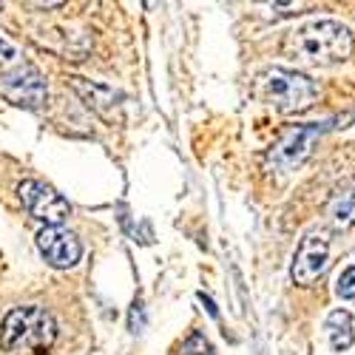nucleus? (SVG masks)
I'll return each mask as SVG.
<instances>
[{
    "mask_svg": "<svg viewBox=\"0 0 355 355\" xmlns=\"http://www.w3.org/2000/svg\"><path fill=\"white\" fill-rule=\"evenodd\" d=\"M282 51L299 66H333L349 57L352 35L338 20H313L290 32L282 43Z\"/></svg>",
    "mask_w": 355,
    "mask_h": 355,
    "instance_id": "1",
    "label": "nucleus"
},
{
    "mask_svg": "<svg viewBox=\"0 0 355 355\" xmlns=\"http://www.w3.org/2000/svg\"><path fill=\"white\" fill-rule=\"evenodd\" d=\"M253 94L282 114H302L315 103L318 85H315V80H310L302 71L273 66L256 77Z\"/></svg>",
    "mask_w": 355,
    "mask_h": 355,
    "instance_id": "2",
    "label": "nucleus"
},
{
    "mask_svg": "<svg viewBox=\"0 0 355 355\" xmlns=\"http://www.w3.org/2000/svg\"><path fill=\"white\" fill-rule=\"evenodd\" d=\"M57 338V324L43 307H15L0 327V344L15 355H40Z\"/></svg>",
    "mask_w": 355,
    "mask_h": 355,
    "instance_id": "3",
    "label": "nucleus"
},
{
    "mask_svg": "<svg viewBox=\"0 0 355 355\" xmlns=\"http://www.w3.org/2000/svg\"><path fill=\"white\" fill-rule=\"evenodd\" d=\"M321 125L318 123H307V125H293L287 128L276 142L273 148L264 157V168L270 173H290L299 168L310 154H313V145L315 139L321 137Z\"/></svg>",
    "mask_w": 355,
    "mask_h": 355,
    "instance_id": "4",
    "label": "nucleus"
},
{
    "mask_svg": "<svg viewBox=\"0 0 355 355\" xmlns=\"http://www.w3.org/2000/svg\"><path fill=\"white\" fill-rule=\"evenodd\" d=\"M0 94H3L12 105L35 111V108L46 105L49 88H46V77L35 66H15L0 77Z\"/></svg>",
    "mask_w": 355,
    "mask_h": 355,
    "instance_id": "5",
    "label": "nucleus"
},
{
    "mask_svg": "<svg viewBox=\"0 0 355 355\" xmlns=\"http://www.w3.org/2000/svg\"><path fill=\"white\" fill-rule=\"evenodd\" d=\"M330 264V239L324 230H310L304 233V239L295 248V256H293V268H290V276L295 284L302 287H310Z\"/></svg>",
    "mask_w": 355,
    "mask_h": 355,
    "instance_id": "6",
    "label": "nucleus"
},
{
    "mask_svg": "<svg viewBox=\"0 0 355 355\" xmlns=\"http://www.w3.org/2000/svg\"><path fill=\"white\" fill-rule=\"evenodd\" d=\"M17 193H20L23 208L32 214L37 222H46V227H60V225L69 219V214H71L69 202H66L60 193H57L54 188L43 185V182H37V180L20 182Z\"/></svg>",
    "mask_w": 355,
    "mask_h": 355,
    "instance_id": "7",
    "label": "nucleus"
},
{
    "mask_svg": "<svg viewBox=\"0 0 355 355\" xmlns=\"http://www.w3.org/2000/svg\"><path fill=\"white\" fill-rule=\"evenodd\" d=\"M37 248L46 256V261L57 270L74 268L83 256V245L74 233L63 230V227H43L37 233Z\"/></svg>",
    "mask_w": 355,
    "mask_h": 355,
    "instance_id": "8",
    "label": "nucleus"
},
{
    "mask_svg": "<svg viewBox=\"0 0 355 355\" xmlns=\"http://www.w3.org/2000/svg\"><path fill=\"white\" fill-rule=\"evenodd\" d=\"M69 85L83 97V103L92 108L94 114H100L105 123H120L123 120V97L114 92V88L85 80V77H69Z\"/></svg>",
    "mask_w": 355,
    "mask_h": 355,
    "instance_id": "9",
    "label": "nucleus"
},
{
    "mask_svg": "<svg viewBox=\"0 0 355 355\" xmlns=\"http://www.w3.org/2000/svg\"><path fill=\"white\" fill-rule=\"evenodd\" d=\"M327 219L338 230H347V227L355 225V182L336 191V196L327 205Z\"/></svg>",
    "mask_w": 355,
    "mask_h": 355,
    "instance_id": "10",
    "label": "nucleus"
},
{
    "mask_svg": "<svg viewBox=\"0 0 355 355\" xmlns=\"http://www.w3.org/2000/svg\"><path fill=\"white\" fill-rule=\"evenodd\" d=\"M324 327H327V336H330V344H333L336 352H344V349L352 347V341H355V336H352V315L347 310H333L327 315V324H324Z\"/></svg>",
    "mask_w": 355,
    "mask_h": 355,
    "instance_id": "11",
    "label": "nucleus"
},
{
    "mask_svg": "<svg viewBox=\"0 0 355 355\" xmlns=\"http://www.w3.org/2000/svg\"><path fill=\"white\" fill-rule=\"evenodd\" d=\"M336 293L341 295V299H355V264L344 268V273L336 282Z\"/></svg>",
    "mask_w": 355,
    "mask_h": 355,
    "instance_id": "12",
    "label": "nucleus"
},
{
    "mask_svg": "<svg viewBox=\"0 0 355 355\" xmlns=\"http://www.w3.org/2000/svg\"><path fill=\"white\" fill-rule=\"evenodd\" d=\"M211 352V344L205 341L202 333H193L182 347H180V355H208Z\"/></svg>",
    "mask_w": 355,
    "mask_h": 355,
    "instance_id": "13",
    "label": "nucleus"
},
{
    "mask_svg": "<svg viewBox=\"0 0 355 355\" xmlns=\"http://www.w3.org/2000/svg\"><path fill=\"white\" fill-rule=\"evenodd\" d=\"M15 57H17V49L6 40H0V77H3V69L15 63Z\"/></svg>",
    "mask_w": 355,
    "mask_h": 355,
    "instance_id": "14",
    "label": "nucleus"
},
{
    "mask_svg": "<svg viewBox=\"0 0 355 355\" xmlns=\"http://www.w3.org/2000/svg\"><path fill=\"white\" fill-rule=\"evenodd\" d=\"M142 324H145V318H142V302H134V307H131V330L139 333Z\"/></svg>",
    "mask_w": 355,
    "mask_h": 355,
    "instance_id": "15",
    "label": "nucleus"
},
{
    "mask_svg": "<svg viewBox=\"0 0 355 355\" xmlns=\"http://www.w3.org/2000/svg\"><path fill=\"white\" fill-rule=\"evenodd\" d=\"M0 9H3V3H0Z\"/></svg>",
    "mask_w": 355,
    "mask_h": 355,
    "instance_id": "16",
    "label": "nucleus"
}]
</instances>
